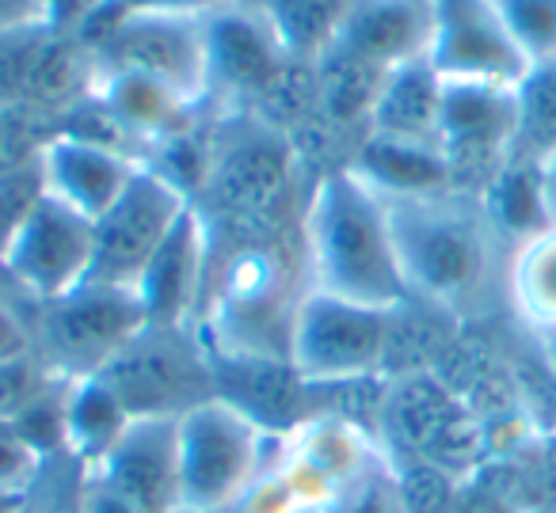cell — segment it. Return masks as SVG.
I'll return each mask as SVG.
<instances>
[{"mask_svg":"<svg viewBox=\"0 0 556 513\" xmlns=\"http://www.w3.org/2000/svg\"><path fill=\"white\" fill-rule=\"evenodd\" d=\"M439 126H442V77L431 69V62L419 57V62L389 69L378 103H374L370 133H389V138L439 145Z\"/></svg>","mask_w":556,"mask_h":513,"instance_id":"obj_22","label":"cell"},{"mask_svg":"<svg viewBox=\"0 0 556 513\" xmlns=\"http://www.w3.org/2000/svg\"><path fill=\"white\" fill-rule=\"evenodd\" d=\"M526 335H530L541 365H545V373L553 376V384H556V328L553 331H526Z\"/></svg>","mask_w":556,"mask_h":513,"instance_id":"obj_38","label":"cell"},{"mask_svg":"<svg viewBox=\"0 0 556 513\" xmlns=\"http://www.w3.org/2000/svg\"><path fill=\"white\" fill-rule=\"evenodd\" d=\"M50 27H31V31L0 35V111L20 107L27 100V80Z\"/></svg>","mask_w":556,"mask_h":513,"instance_id":"obj_31","label":"cell"},{"mask_svg":"<svg viewBox=\"0 0 556 513\" xmlns=\"http://www.w3.org/2000/svg\"><path fill=\"white\" fill-rule=\"evenodd\" d=\"M294 513H332V505H302V510Z\"/></svg>","mask_w":556,"mask_h":513,"instance_id":"obj_41","label":"cell"},{"mask_svg":"<svg viewBox=\"0 0 556 513\" xmlns=\"http://www.w3.org/2000/svg\"><path fill=\"white\" fill-rule=\"evenodd\" d=\"M42 396V373L35 358L0 361V422H16Z\"/></svg>","mask_w":556,"mask_h":513,"instance_id":"obj_32","label":"cell"},{"mask_svg":"<svg viewBox=\"0 0 556 513\" xmlns=\"http://www.w3.org/2000/svg\"><path fill=\"white\" fill-rule=\"evenodd\" d=\"M27 495H9V490H0V513H24Z\"/></svg>","mask_w":556,"mask_h":513,"instance_id":"obj_40","label":"cell"},{"mask_svg":"<svg viewBox=\"0 0 556 513\" xmlns=\"http://www.w3.org/2000/svg\"><path fill=\"white\" fill-rule=\"evenodd\" d=\"M134 422V414L123 407V399L100 381V376H77L70 388V396L62 399V429H65V449L88 467H96L108 460V452L118 445V437L126 434V426Z\"/></svg>","mask_w":556,"mask_h":513,"instance_id":"obj_23","label":"cell"},{"mask_svg":"<svg viewBox=\"0 0 556 513\" xmlns=\"http://www.w3.org/2000/svg\"><path fill=\"white\" fill-rule=\"evenodd\" d=\"M92 4H96V0H92Z\"/></svg>","mask_w":556,"mask_h":513,"instance_id":"obj_42","label":"cell"},{"mask_svg":"<svg viewBox=\"0 0 556 513\" xmlns=\"http://www.w3.org/2000/svg\"><path fill=\"white\" fill-rule=\"evenodd\" d=\"M96 229L85 214L58 202L54 194H42L39 206L27 214L20 232L12 236L9 252L0 259V270L39 305L65 297L77 285H85L92 267Z\"/></svg>","mask_w":556,"mask_h":513,"instance_id":"obj_10","label":"cell"},{"mask_svg":"<svg viewBox=\"0 0 556 513\" xmlns=\"http://www.w3.org/2000/svg\"><path fill=\"white\" fill-rule=\"evenodd\" d=\"M556 149V62L533 65L518 85V138L510 161L541 164Z\"/></svg>","mask_w":556,"mask_h":513,"instance_id":"obj_27","label":"cell"},{"mask_svg":"<svg viewBox=\"0 0 556 513\" xmlns=\"http://www.w3.org/2000/svg\"><path fill=\"white\" fill-rule=\"evenodd\" d=\"M210 274V229L206 217L191 202L176 229L168 232L149 267L141 270L138 293L146 308L149 328H191V320L202 312V293H206Z\"/></svg>","mask_w":556,"mask_h":513,"instance_id":"obj_15","label":"cell"},{"mask_svg":"<svg viewBox=\"0 0 556 513\" xmlns=\"http://www.w3.org/2000/svg\"><path fill=\"white\" fill-rule=\"evenodd\" d=\"M507 308L522 331L556 328V225L518 244L507 259Z\"/></svg>","mask_w":556,"mask_h":513,"instance_id":"obj_24","label":"cell"},{"mask_svg":"<svg viewBox=\"0 0 556 513\" xmlns=\"http://www.w3.org/2000/svg\"><path fill=\"white\" fill-rule=\"evenodd\" d=\"M149 328L146 308L134 290L77 285L65 297L42 305V338L54 361L73 365L77 376H92Z\"/></svg>","mask_w":556,"mask_h":513,"instance_id":"obj_11","label":"cell"},{"mask_svg":"<svg viewBox=\"0 0 556 513\" xmlns=\"http://www.w3.org/2000/svg\"><path fill=\"white\" fill-rule=\"evenodd\" d=\"M42 452H35L24 437L12 429V422H0V490L27 495L35 472H39Z\"/></svg>","mask_w":556,"mask_h":513,"instance_id":"obj_33","label":"cell"},{"mask_svg":"<svg viewBox=\"0 0 556 513\" xmlns=\"http://www.w3.org/2000/svg\"><path fill=\"white\" fill-rule=\"evenodd\" d=\"M541 194H545V214L556 225V149L541 161Z\"/></svg>","mask_w":556,"mask_h":513,"instance_id":"obj_39","label":"cell"},{"mask_svg":"<svg viewBox=\"0 0 556 513\" xmlns=\"http://www.w3.org/2000/svg\"><path fill=\"white\" fill-rule=\"evenodd\" d=\"M393 308H370L332 293L305 290L290 328V365L309 384L386 376Z\"/></svg>","mask_w":556,"mask_h":513,"instance_id":"obj_5","label":"cell"},{"mask_svg":"<svg viewBox=\"0 0 556 513\" xmlns=\"http://www.w3.org/2000/svg\"><path fill=\"white\" fill-rule=\"evenodd\" d=\"M31 358V335L9 305H0V361Z\"/></svg>","mask_w":556,"mask_h":513,"instance_id":"obj_36","label":"cell"},{"mask_svg":"<svg viewBox=\"0 0 556 513\" xmlns=\"http://www.w3.org/2000/svg\"><path fill=\"white\" fill-rule=\"evenodd\" d=\"M229 4H248V0H96L88 16L77 24L80 35H96L123 16H141V12H168V16H210Z\"/></svg>","mask_w":556,"mask_h":513,"instance_id":"obj_30","label":"cell"},{"mask_svg":"<svg viewBox=\"0 0 556 513\" xmlns=\"http://www.w3.org/2000/svg\"><path fill=\"white\" fill-rule=\"evenodd\" d=\"M24 513H27V510H24Z\"/></svg>","mask_w":556,"mask_h":513,"instance_id":"obj_43","label":"cell"},{"mask_svg":"<svg viewBox=\"0 0 556 513\" xmlns=\"http://www.w3.org/2000/svg\"><path fill=\"white\" fill-rule=\"evenodd\" d=\"M92 95L130 133L134 145H146V149H156L164 141L179 138L184 130H191V118L199 111V103L179 95L176 88L161 85V80L138 77V73L100 69Z\"/></svg>","mask_w":556,"mask_h":513,"instance_id":"obj_19","label":"cell"},{"mask_svg":"<svg viewBox=\"0 0 556 513\" xmlns=\"http://www.w3.org/2000/svg\"><path fill=\"white\" fill-rule=\"evenodd\" d=\"M191 209V198L161 176L156 168L141 164L126 191L111 202L103 217H96L92 267L85 285H111V290H134L141 270L156 255V247L168 240L179 217Z\"/></svg>","mask_w":556,"mask_h":513,"instance_id":"obj_7","label":"cell"},{"mask_svg":"<svg viewBox=\"0 0 556 513\" xmlns=\"http://www.w3.org/2000/svg\"><path fill=\"white\" fill-rule=\"evenodd\" d=\"M202 24H206L210 80L206 100H225L237 111L244 103V115H252L263 95L270 92V85L290 65V54L275 39L267 16L260 12L255 0L210 12V16H202Z\"/></svg>","mask_w":556,"mask_h":513,"instance_id":"obj_12","label":"cell"},{"mask_svg":"<svg viewBox=\"0 0 556 513\" xmlns=\"http://www.w3.org/2000/svg\"><path fill=\"white\" fill-rule=\"evenodd\" d=\"M492 4L530 69L556 62V0H492Z\"/></svg>","mask_w":556,"mask_h":513,"instance_id":"obj_28","label":"cell"},{"mask_svg":"<svg viewBox=\"0 0 556 513\" xmlns=\"http://www.w3.org/2000/svg\"><path fill=\"white\" fill-rule=\"evenodd\" d=\"M263 429L225 399L210 396L176 419L179 510L214 513L240 502L260 475Z\"/></svg>","mask_w":556,"mask_h":513,"instance_id":"obj_4","label":"cell"},{"mask_svg":"<svg viewBox=\"0 0 556 513\" xmlns=\"http://www.w3.org/2000/svg\"><path fill=\"white\" fill-rule=\"evenodd\" d=\"M427 62L442 80L465 85H522L530 62L515 47L492 0H434Z\"/></svg>","mask_w":556,"mask_h":513,"instance_id":"obj_13","label":"cell"},{"mask_svg":"<svg viewBox=\"0 0 556 513\" xmlns=\"http://www.w3.org/2000/svg\"><path fill=\"white\" fill-rule=\"evenodd\" d=\"M275 39L294 62H320L340 39L355 0H255Z\"/></svg>","mask_w":556,"mask_h":513,"instance_id":"obj_26","label":"cell"},{"mask_svg":"<svg viewBox=\"0 0 556 513\" xmlns=\"http://www.w3.org/2000/svg\"><path fill=\"white\" fill-rule=\"evenodd\" d=\"M47 194L42 183V164H16V168H0V259L9 252L12 236L20 232V225L27 221L39 198Z\"/></svg>","mask_w":556,"mask_h":513,"instance_id":"obj_29","label":"cell"},{"mask_svg":"<svg viewBox=\"0 0 556 513\" xmlns=\"http://www.w3.org/2000/svg\"><path fill=\"white\" fill-rule=\"evenodd\" d=\"M96 80H100V62H96V50L80 39L77 27H50L35 54L24 103L65 118L77 103L92 95Z\"/></svg>","mask_w":556,"mask_h":513,"instance_id":"obj_21","label":"cell"},{"mask_svg":"<svg viewBox=\"0 0 556 513\" xmlns=\"http://www.w3.org/2000/svg\"><path fill=\"white\" fill-rule=\"evenodd\" d=\"M305 285L370 308L408 300L386 206L351 168L320 171L302 209Z\"/></svg>","mask_w":556,"mask_h":513,"instance_id":"obj_2","label":"cell"},{"mask_svg":"<svg viewBox=\"0 0 556 513\" xmlns=\"http://www.w3.org/2000/svg\"><path fill=\"white\" fill-rule=\"evenodd\" d=\"M408 300L457 323L492 316L495 297L507 300L510 247L492 229L480 198L427 194L381 198Z\"/></svg>","mask_w":556,"mask_h":513,"instance_id":"obj_1","label":"cell"},{"mask_svg":"<svg viewBox=\"0 0 556 513\" xmlns=\"http://www.w3.org/2000/svg\"><path fill=\"white\" fill-rule=\"evenodd\" d=\"M92 0H47L50 27H77L88 16Z\"/></svg>","mask_w":556,"mask_h":513,"instance_id":"obj_37","label":"cell"},{"mask_svg":"<svg viewBox=\"0 0 556 513\" xmlns=\"http://www.w3.org/2000/svg\"><path fill=\"white\" fill-rule=\"evenodd\" d=\"M229 138L210 141V168L194 198L214 240H275L294 187L298 149L255 115H240Z\"/></svg>","mask_w":556,"mask_h":513,"instance_id":"obj_3","label":"cell"},{"mask_svg":"<svg viewBox=\"0 0 556 513\" xmlns=\"http://www.w3.org/2000/svg\"><path fill=\"white\" fill-rule=\"evenodd\" d=\"M210 354V373H214V396L244 411L263 434H287V429H305L313 422L317 396L313 384L302 381L287 358H260V354Z\"/></svg>","mask_w":556,"mask_h":513,"instance_id":"obj_14","label":"cell"},{"mask_svg":"<svg viewBox=\"0 0 556 513\" xmlns=\"http://www.w3.org/2000/svg\"><path fill=\"white\" fill-rule=\"evenodd\" d=\"M480 206L510 252L553 225L545 214V194H541V164L510 161L484 191Z\"/></svg>","mask_w":556,"mask_h":513,"instance_id":"obj_25","label":"cell"},{"mask_svg":"<svg viewBox=\"0 0 556 513\" xmlns=\"http://www.w3.org/2000/svg\"><path fill=\"white\" fill-rule=\"evenodd\" d=\"M50 27L47 0H0V35Z\"/></svg>","mask_w":556,"mask_h":513,"instance_id":"obj_34","label":"cell"},{"mask_svg":"<svg viewBox=\"0 0 556 513\" xmlns=\"http://www.w3.org/2000/svg\"><path fill=\"white\" fill-rule=\"evenodd\" d=\"M39 164H42L47 194H54L58 202L85 214L88 221L108 214L111 202L126 191L134 171L141 168V161H134V156L92 145V141L70 138V133H58L42 149Z\"/></svg>","mask_w":556,"mask_h":513,"instance_id":"obj_17","label":"cell"},{"mask_svg":"<svg viewBox=\"0 0 556 513\" xmlns=\"http://www.w3.org/2000/svg\"><path fill=\"white\" fill-rule=\"evenodd\" d=\"M179 419V414H176ZM176 419L153 414L134 419L118 445L108 452L96 472L108 487L126 495L141 513H176L179 510V457H176Z\"/></svg>","mask_w":556,"mask_h":513,"instance_id":"obj_16","label":"cell"},{"mask_svg":"<svg viewBox=\"0 0 556 513\" xmlns=\"http://www.w3.org/2000/svg\"><path fill=\"white\" fill-rule=\"evenodd\" d=\"M80 513H141V510L126 495H118L115 487H108L103 479L88 475L85 498H80Z\"/></svg>","mask_w":556,"mask_h":513,"instance_id":"obj_35","label":"cell"},{"mask_svg":"<svg viewBox=\"0 0 556 513\" xmlns=\"http://www.w3.org/2000/svg\"><path fill=\"white\" fill-rule=\"evenodd\" d=\"M96 376L123 399L134 419H176L187 407L214 396L206 343H199L191 328H146Z\"/></svg>","mask_w":556,"mask_h":513,"instance_id":"obj_6","label":"cell"},{"mask_svg":"<svg viewBox=\"0 0 556 513\" xmlns=\"http://www.w3.org/2000/svg\"><path fill=\"white\" fill-rule=\"evenodd\" d=\"M431 27L434 0H355L336 42L389 73L427 57Z\"/></svg>","mask_w":556,"mask_h":513,"instance_id":"obj_18","label":"cell"},{"mask_svg":"<svg viewBox=\"0 0 556 513\" xmlns=\"http://www.w3.org/2000/svg\"><path fill=\"white\" fill-rule=\"evenodd\" d=\"M518 138V85H465L442 80L439 149L457 194L484 198L510 164Z\"/></svg>","mask_w":556,"mask_h":513,"instance_id":"obj_8","label":"cell"},{"mask_svg":"<svg viewBox=\"0 0 556 513\" xmlns=\"http://www.w3.org/2000/svg\"><path fill=\"white\" fill-rule=\"evenodd\" d=\"M348 168L370 187L378 198H427L454 191L446 156L427 141H404L389 133H366L351 153Z\"/></svg>","mask_w":556,"mask_h":513,"instance_id":"obj_20","label":"cell"},{"mask_svg":"<svg viewBox=\"0 0 556 513\" xmlns=\"http://www.w3.org/2000/svg\"><path fill=\"white\" fill-rule=\"evenodd\" d=\"M96 50L100 69L161 80L194 103H206V24L202 16L141 12L123 16L96 35H80Z\"/></svg>","mask_w":556,"mask_h":513,"instance_id":"obj_9","label":"cell"}]
</instances>
